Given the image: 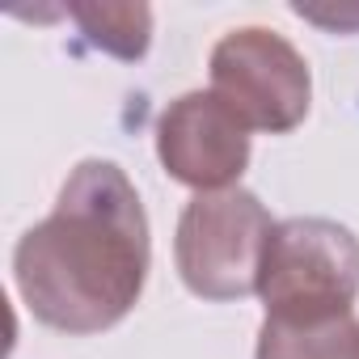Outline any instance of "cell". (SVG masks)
Masks as SVG:
<instances>
[{
    "instance_id": "obj_1",
    "label": "cell",
    "mask_w": 359,
    "mask_h": 359,
    "mask_svg": "<svg viewBox=\"0 0 359 359\" xmlns=\"http://www.w3.org/2000/svg\"><path fill=\"white\" fill-rule=\"evenodd\" d=\"M152 266L148 216L114 161H81L55 212L13 250V283L26 309L60 334H102L144 296Z\"/></svg>"
},
{
    "instance_id": "obj_2",
    "label": "cell",
    "mask_w": 359,
    "mask_h": 359,
    "mask_svg": "<svg viewBox=\"0 0 359 359\" xmlns=\"http://www.w3.org/2000/svg\"><path fill=\"white\" fill-rule=\"evenodd\" d=\"M258 296L266 321L283 325L346 317L359 296V237L325 216L279 220L262 258Z\"/></svg>"
},
{
    "instance_id": "obj_3",
    "label": "cell",
    "mask_w": 359,
    "mask_h": 359,
    "mask_svg": "<svg viewBox=\"0 0 359 359\" xmlns=\"http://www.w3.org/2000/svg\"><path fill=\"white\" fill-rule=\"evenodd\" d=\"M271 233L275 220L254 191L195 195L173 237L177 275L199 300H245L258 292Z\"/></svg>"
},
{
    "instance_id": "obj_4",
    "label": "cell",
    "mask_w": 359,
    "mask_h": 359,
    "mask_svg": "<svg viewBox=\"0 0 359 359\" xmlns=\"http://www.w3.org/2000/svg\"><path fill=\"white\" fill-rule=\"evenodd\" d=\"M212 93L250 127L266 135L296 131L309 118L313 76L304 55L266 26L229 30L212 47Z\"/></svg>"
},
{
    "instance_id": "obj_5",
    "label": "cell",
    "mask_w": 359,
    "mask_h": 359,
    "mask_svg": "<svg viewBox=\"0 0 359 359\" xmlns=\"http://www.w3.org/2000/svg\"><path fill=\"white\" fill-rule=\"evenodd\" d=\"M156 161L195 195L233 191L250 165V127L212 89L182 93L156 118Z\"/></svg>"
},
{
    "instance_id": "obj_6",
    "label": "cell",
    "mask_w": 359,
    "mask_h": 359,
    "mask_svg": "<svg viewBox=\"0 0 359 359\" xmlns=\"http://www.w3.org/2000/svg\"><path fill=\"white\" fill-rule=\"evenodd\" d=\"M81 34L114 55V60H144L148 55V43H152V9L148 5H135V0H68V9H64Z\"/></svg>"
},
{
    "instance_id": "obj_7",
    "label": "cell",
    "mask_w": 359,
    "mask_h": 359,
    "mask_svg": "<svg viewBox=\"0 0 359 359\" xmlns=\"http://www.w3.org/2000/svg\"><path fill=\"white\" fill-rule=\"evenodd\" d=\"M254 359H359V321L355 313L317 325L262 321Z\"/></svg>"
},
{
    "instance_id": "obj_8",
    "label": "cell",
    "mask_w": 359,
    "mask_h": 359,
    "mask_svg": "<svg viewBox=\"0 0 359 359\" xmlns=\"http://www.w3.org/2000/svg\"><path fill=\"white\" fill-rule=\"evenodd\" d=\"M296 18L330 30V34H359V5H338V9H313V5H292Z\"/></svg>"
}]
</instances>
